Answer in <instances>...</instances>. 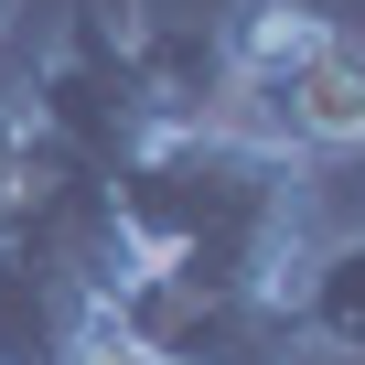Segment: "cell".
I'll return each instance as SVG.
<instances>
[{"label": "cell", "instance_id": "4", "mask_svg": "<svg viewBox=\"0 0 365 365\" xmlns=\"http://www.w3.org/2000/svg\"><path fill=\"white\" fill-rule=\"evenodd\" d=\"M108 333L150 365H290V301L279 290H237V279H194V269H129V290L108 301Z\"/></svg>", "mask_w": 365, "mask_h": 365}, {"label": "cell", "instance_id": "9", "mask_svg": "<svg viewBox=\"0 0 365 365\" xmlns=\"http://www.w3.org/2000/svg\"><path fill=\"white\" fill-rule=\"evenodd\" d=\"M11 22H22V0H0V43H11Z\"/></svg>", "mask_w": 365, "mask_h": 365}, {"label": "cell", "instance_id": "6", "mask_svg": "<svg viewBox=\"0 0 365 365\" xmlns=\"http://www.w3.org/2000/svg\"><path fill=\"white\" fill-rule=\"evenodd\" d=\"M290 333H301V354L365 365V226L312 237V258L290 279Z\"/></svg>", "mask_w": 365, "mask_h": 365}, {"label": "cell", "instance_id": "1", "mask_svg": "<svg viewBox=\"0 0 365 365\" xmlns=\"http://www.w3.org/2000/svg\"><path fill=\"white\" fill-rule=\"evenodd\" d=\"M118 226L150 269H194V279H237V290H279L301 279L322 215H312V161L247 140V129H161L140 161L108 172Z\"/></svg>", "mask_w": 365, "mask_h": 365}, {"label": "cell", "instance_id": "3", "mask_svg": "<svg viewBox=\"0 0 365 365\" xmlns=\"http://www.w3.org/2000/svg\"><path fill=\"white\" fill-rule=\"evenodd\" d=\"M226 33V118L290 161H354L365 150V33L312 0H247Z\"/></svg>", "mask_w": 365, "mask_h": 365}, {"label": "cell", "instance_id": "7", "mask_svg": "<svg viewBox=\"0 0 365 365\" xmlns=\"http://www.w3.org/2000/svg\"><path fill=\"white\" fill-rule=\"evenodd\" d=\"M11 182H22V108L0 97V205H11Z\"/></svg>", "mask_w": 365, "mask_h": 365}, {"label": "cell", "instance_id": "2", "mask_svg": "<svg viewBox=\"0 0 365 365\" xmlns=\"http://www.w3.org/2000/svg\"><path fill=\"white\" fill-rule=\"evenodd\" d=\"M129 269L140 247L118 226L108 172L22 118V182L0 205V365H86Z\"/></svg>", "mask_w": 365, "mask_h": 365}, {"label": "cell", "instance_id": "5", "mask_svg": "<svg viewBox=\"0 0 365 365\" xmlns=\"http://www.w3.org/2000/svg\"><path fill=\"white\" fill-rule=\"evenodd\" d=\"M54 150H76V161H97V172H118V161H140L161 129H172V108L150 97V65H140V43L108 22V11H76V33H65V54L33 76V108H22Z\"/></svg>", "mask_w": 365, "mask_h": 365}, {"label": "cell", "instance_id": "8", "mask_svg": "<svg viewBox=\"0 0 365 365\" xmlns=\"http://www.w3.org/2000/svg\"><path fill=\"white\" fill-rule=\"evenodd\" d=\"M86 365H150V354H129L118 333H97V354H86Z\"/></svg>", "mask_w": 365, "mask_h": 365}, {"label": "cell", "instance_id": "10", "mask_svg": "<svg viewBox=\"0 0 365 365\" xmlns=\"http://www.w3.org/2000/svg\"><path fill=\"white\" fill-rule=\"evenodd\" d=\"M290 365H333V354H290Z\"/></svg>", "mask_w": 365, "mask_h": 365}]
</instances>
